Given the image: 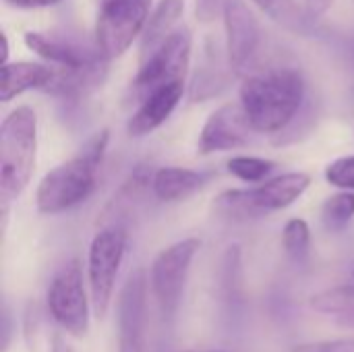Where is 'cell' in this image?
Returning a JSON list of instances; mask_svg holds the SVG:
<instances>
[{
    "mask_svg": "<svg viewBox=\"0 0 354 352\" xmlns=\"http://www.w3.org/2000/svg\"><path fill=\"white\" fill-rule=\"evenodd\" d=\"M303 100V75L288 66L245 75L241 85V104L257 133L284 131L299 114Z\"/></svg>",
    "mask_w": 354,
    "mask_h": 352,
    "instance_id": "cell-1",
    "label": "cell"
},
{
    "mask_svg": "<svg viewBox=\"0 0 354 352\" xmlns=\"http://www.w3.org/2000/svg\"><path fill=\"white\" fill-rule=\"evenodd\" d=\"M37 154V116L29 106L15 108L0 127V212L6 224L10 205L27 189Z\"/></svg>",
    "mask_w": 354,
    "mask_h": 352,
    "instance_id": "cell-2",
    "label": "cell"
},
{
    "mask_svg": "<svg viewBox=\"0 0 354 352\" xmlns=\"http://www.w3.org/2000/svg\"><path fill=\"white\" fill-rule=\"evenodd\" d=\"M108 145V131L97 133L79 156L50 170L37 185L35 205L39 214H62L83 203L95 189L97 168Z\"/></svg>",
    "mask_w": 354,
    "mask_h": 352,
    "instance_id": "cell-3",
    "label": "cell"
},
{
    "mask_svg": "<svg viewBox=\"0 0 354 352\" xmlns=\"http://www.w3.org/2000/svg\"><path fill=\"white\" fill-rule=\"evenodd\" d=\"M311 176L305 172H286L261 183L255 189L243 191H226L222 193L216 203L220 212L230 218H259L263 214L280 212L290 207L303 193L309 189Z\"/></svg>",
    "mask_w": 354,
    "mask_h": 352,
    "instance_id": "cell-4",
    "label": "cell"
},
{
    "mask_svg": "<svg viewBox=\"0 0 354 352\" xmlns=\"http://www.w3.org/2000/svg\"><path fill=\"white\" fill-rule=\"evenodd\" d=\"M151 0H104L95 23V50L104 60L122 56L143 33Z\"/></svg>",
    "mask_w": 354,
    "mask_h": 352,
    "instance_id": "cell-5",
    "label": "cell"
},
{
    "mask_svg": "<svg viewBox=\"0 0 354 352\" xmlns=\"http://www.w3.org/2000/svg\"><path fill=\"white\" fill-rule=\"evenodd\" d=\"M199 249H201L199 239H185L164 249L151 263L149 286L166 319H172L176 315L191 263L199 253Z\"/></svg>",
    "mask_w": 354,
    "mask_h": 352,
    "instance_id": "cell-6",
    "label": "cell"
},
{
    "mask_svg": "<svg viewBox=\"0 0 354 352\" xmlns=\"http://www.w3.org/2000/svg\"><path fill=\"white\" fill-rule=\"evenodd\" d=\"M127 253V232L122 228L100 230L91 245L87 257V278L91 288V303L95 315L102 319L110 307L118 270Z\"/></svg>",
    "mask_w": 354,
    "mask_h": 352,
    "instance_id": "cell-7",
    "label": "cell"
},
{
    "mask_svg": "<svg viewBox=\"0 0 354 352\" xmlns=\"http://www.w3.org/2000/svg\"><path fill=\"white\" fill-rule=\"evenodd\" d=\"M191 31L187 27H178L164 44H160L149 56L141 60L139 71L133 79V89H137V93H143L145 98L166 83L185 81L191 62Z\"/></svg>",
    "mask_w": 354,
    "mask_h": 352,
    "instance_id": "cell-8",
    "label": "cell"
},
{
    "mask_svg": "<svg viewBox=\"0 0 354 352\" xmlns=\"http://www.w3.org/2000/svg\"><path fill=\"white\" fill-rule=\"evenodd\" d=\"M48 311L71 336L81 338L89 328V305L83 286V272L77 259L68 261L48 288Z\"/></svg>",
    "mask_w": 354,
    "mask_h": 352,
    "instance_id": "cell-9",
    "label": "cell"
},
{
    "mask_svg": "<svg viewBox=\"0 0 354 352\" xmlns=\"http://www.w3.org/2000/svg\"><path fill=\"white\" fill-rule=\"evenodd\" d=\"M222 12L228 66L236 75H249L261 46V25L243 0H226Z\"/></svg>",
    "mask_w": 354,
    "mask_h": 352,
    "instance_id": "cell-10",
    "label": "cell"
},
{
    "mask_svg": "<svg viewBox=\"0 0 354 352\" xmlns=\"http://www.w3.org/2000/svg\"><path fill=\"white\" fill-rule=\"evenodd\" d=\"M118 352H145L147 319V276L135 270L118 295Z\"/></svg>",
    "mask_w": 354,
    "mask_h": 352,
    "instance_id": "cell-11",
    "label": "cell"
},
{
    "mask_svg": "<svg viewBox=\"0 0 354 352\" xmlns=\"http://www.w3.org/2000/svg\"><path fill=\"white\" fill-rule=\"evenodd\" d=\"M255 129L249 122V116L241 102H230L220 106L209 114L201 133L197 151L201 156H209L216 151H232L241 149L249 143L251 133Z\"/></svg>",
    "mask_w": 354,
    "mask_h": 352,
    "instance_id": "cell-12",
    "label": "cell"
},
{
    "mask_svg": "<svg viewBox=\"0 0 354 352\" xmlns=\"http://www.w3.org/2000/svg\"><path fill=\"white\" fill-rule=\"evenodd\" d=\"M183 93H185V81H172L147 93L141 106L137 108V112L129 118L127 133L131 137H145L156 129H160L176 110L178 102L183 100Z\"/></svg>",
    "mask_w": 354,
    "mask_h": 352,
    "instance_id": "cell-13",
    "label": "cell"
},
{
    "mask_svg": "<svg viewBox=\"0 0 354 352\" xmlns=\"http://www.w3.org/2000/svg\"><path fill=\"white\" fill-rule=\"evenodd\" d=\"M25 46L35 52L37 56H41L44 60L56 64L58 68H89V66H97L102 62H106L100 52L91 54L87 50H83L81 46L66 41V39H58L54 35H46V33H37V31H27L23 35Z\"/></svg>",
    "mask_w": 354,
    "mask_h": 352,
    "instance_id": "cell-14",
    "label": "cell"
},
{
    "mask_svg": "<svg viewBox=\"0 0 354 352\" xmlns=\"http://www.w3.org/2000/svg\"><path fill=\"white\" fill-rule=\"evenodd\" d=\"M56 77V68L37 64V62H4L2 64V83H0V100L10 102L12 98L29 91V89H44L52 85Z\"/></svg>",
    "mask_w": 354,
    "mask_h": 352,
    "instance_id": "cell-15",
    "label": "cell"
},
{
    "mask_svg": "<svg viewBox=\"0 0 354 352\" xmlns=\"http://www.w3.org/2000/svg\"><path fill=\"white\" fill-rule=\"evenodd\" d=\"M185 12V0H160L151 10L147 25L141 33V60L149 56L160 44H164L178 27Z\"/></svg>",
    "mask_w": 354,
    "mask_h": 352,
    "instance_id": "cell-16",
    "label": "cell"
},
{
    "mask_svg": "<svg viewBox=\"0 0 354 352\" xmlns=\"http://www.w3.org/2000/svg\"><path fill=\"white\" fill-rule=\"evenodd\" d=\"M203 183L205 176L195 170L166 166L156 170V174L151 176V191L160 201H180L199 191Z\"/></svg>",
    "mask_w": 354,
    "mask_h": 352,
    "instance_id": "cell-17",
    "label": "cell"
},
{
    "mask_svg": "<svg viewBox=\"0 0 354 352\" xmlns=\"http://www.w3.org/2000/svg\"><path fill=\"white\" fill-rule=\"evenodd\" d=\"M263 15H268L282 29L305 35L311 25V15L307 6H301L297 0H251Z\"/></svg>",
    "mask_w": 354,
    "mask_h": 352,
    "instance_id": "cell-18",
    "label": "cell"
},
{
    "mask_svg": "<svg viewBox=\"0 0 354 352\" xmlns=\"http://www.w3.org/2000/svg\"><path fill=\"white\" fill-rule=\"evenodd\" d=\"M311 307L319 313L346 315L348 324L354 322V286H338L326 293H319L311 299Z\"/></svg>",
    "mask_w": 354,
    "mask_h": 352,
    "instance_id": "cell-19",
    "label": "cell"
},
{
    "mask_svg": "<svg viewBox=\"0 0 354 352\" xmlns=\"http://www.w3.org/2000/svg\"><path fill=\"white\" fill-rule=\"evenodd\" d=\"M274 168L276 164L272 160L257 158V156H234L228 160V172L249 185L263 183L272 174Z\"/></svg>",
    "mask_w": 354,
    "mask_h": 352,
    "instance_id": "cell-20",
    "label": "cell"
},
{
    "mask_svg": "<svg viewBox=\"0 0 354 352\" xmlns=\"http://www.w3.org/2000/svg\"><path fill=\"white\" fill-rule=\"evenodd\" d=\"M282 245H284V251L288 253V257H292L295 261L305 259L309 253V245H311L309 224L301 218L288 220L282 230Z\"/></svg>",
    "mask_w": 354,
    "mask_h": 352,
    "instance_id": "cell-21",
    "label": "cell"
},
{
    "mask_svg": "<svg viewBox=\"0 0 354 352\" xmlns=\"http://www.w3.org/2000/svg\"><path fill=\"white\" fill-rule=\"evenodd\" d=\"M354 216V191H342L332 195L322 210V218L328 228H342Z\"/></svg>",
    "mask_w": 354,
    "mask_h": 352,
    "instance_id": "cell-22",
    "label": "cell"
},
{
    "mask_svg": "<svg viewBox=\"0 0 354 352\" xmlns=\"http://www.w3.org/2000/svg\"><path fill=\"white\" fill-rule=\"evenodd\" d=\"M326 180L342 191H354V156L334 160L326 168Z\"/></svg>",
    "mask_w": 354,
    "mask_h": 352,
    "instance_id": "cell-23",
    "label": "cell"
},
{
    "mask_svg": "<svg viewBox=\"0 0 354 352\" xmlns=\"http://www.w3.org/2000/svg\"><path fill=\"white\" fill-rule=\"evenodd\" d=\"M292 352H354V338L330 340V342H311L297 346Z\"/></svg>",
    "mask_w": 354,
    "mask_h": 352,
    "instance_id": "cell-24",
    "label": "cell"
},
{
    "mask_svg": "<svg viewBox=\"0 0 354 352\" xmlns=\"http://www.w3.org/2000/svg\"><path fill=\"white\" fill-rule=\"evenodd\" d=\"M332 4H334V0H305V6H307L309 15H311L313 19L326 15V12L330 10Z\"/></svg>",
    "mask_w": 354,
    "mask_h": 352,
    "instance_id": "cell-25",
    "label": "cell"
},
{
    "mask_svg": "<svg viewBox=\"0 0 354 352\" xmlns=\"http://www.w3.org/2000/svg\"><path fill=\"white\" fill-rule=\"evenodd\" d=\"M6 2L17 8H44V6H54L60 0H6Z\"/></svg>",
    "mask_w": 354,
    "mask_h": 352,
    "instance_id": "cell-26",
    "label": "cell"
},
{
    "mask_svg": "<svg viewBox=\"0 0 354 352\" xmlns=\"http://www.w3.org/2000/svg\"><path fill=\"white\" fill-rule=\"evenodd\" d=\"M2 330H4V336H2V352L8 351V344H10V317H8V311L4 309V317H2Z\"/></svg>",
    "mask_w": 354,
    "mask_h": 352,
    "instance_id": "cell-27",
    "label": "cell"
},
{
    "mask_svg": "<svg viewBox=\"0 0 354 352\" xmlns=\"http://www.w3.org/2000/svg\"><path fill=\"white\" fill-rule=\"evenodd\" d=\"M52 352H75L60 336H56L54 338V342H52Z\"/></svg>",
    "mask_w": 354,
    "mask_h": 352,
    "instance_id": "cell-28",
    "label": "cell"
},
{
    "mask_svg": "<svg viewBox=\"0 0 354 352\" xmlns=\"http://www.w3.org/2000/svg\"><path fill=\"white\" fill-rule=\"evenodd\" d=\"M0 39H2V64L8 62V39H6V33H0Z\"/></svg>",
    "mask_w": 354,
    "mask_h": 352,
    "instance_id": "cell-29",
    "label": "cell"
},
{
    "mask_svg": "<svg viewBox=\"0 0 354 352\" xmlns=\"http://www.w3.org/2000/svg\"><path fill=\"white\" fill-rule=\"evenodd\" d=\"M189 352H218V351H189Z\"/></svg>",
    "mask_w": 354,
    "mask_h": 352,
    "instance_id": "cell-30",
    "label": "cell"
},
{
    "mask_svg": "<svg viewBox=\"0 0 354 352\" xmlns=\"http://www.w3.org/2000/svg\"><path fill=\"white\" fill-rule=\"evenodd\" d=\"M100 2H104V0H100Z\"/></svg>",
    "mask_w": 354,
    "mask_h": 352,
    "instance_id": "cell-31",
    "label": "cell"
},
{
    "mask_svg": "<svg viewBox=\"0 0 354 352\" xmlns=\"http://www.w3.org/2000/svg\"><path fill=\"white\" fill-rule=\"evenodd\" d=\"M353 276H354V272H353Z\"/></svg>",
    "mask_w": 354,
    "mask_h": 352,
    "instance_id": "cell-32",
    "label": "cell"
}]
</instances>
